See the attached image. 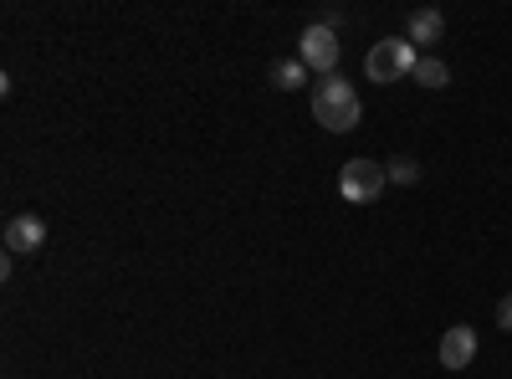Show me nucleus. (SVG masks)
Listing matches in <instances>:
<instances>
[{
  "mask_svg": "<svg viewBox=\"0 0 512 379\" xmlns=\"http://www.w3.org/2000/svg\"><path fill=\"white\" fill-rule=\"evenodd\" d=\"M415 62H420V52L410 47V41L384 36V41H374L369 57H364V77L390 88V82H400V77H415Z\"/></svg>",
  "mask_w": 512,
  "mask_h": 379,
  "instance_id": "2",
  "label": "nucleus"
},
{
  "mask_svg": "<svg viewBox=\"0 0 512 379\" xmlns=\"http://www.w3.org/2000/svg\"><path fill=\"white\" fill-rule=\"evenodd\" d=\"M497 328H512V292L497 303Z\"/></svg>",
  "mask_w": 512,
  "mask_h": 379,
  "instance_id": "11",
  "label": "nucleus"
},
{
  "mask_svg": "<svg viewBox=\"0 0 512 379\" xmlns=\"http://www.w3.org/2000/svg\"><path fill=\"white\" fill-rule=\"evenodd\" d=\"M338 57H344V47H338V31H333V26L313 21L303 36H297V62H303L308 72H318V77H333Z\"/></svg>",
  "mask_w": 512,
  "mask_h": 379,
  "instance_id": "4",
  "label": "nucleus"
},
{
  "mask_svg": "<svg viewBox=\"0 0 512 379\" xmlns=\"http://www.w3.org/2000/svg\"><path fill=\"white\" fill-rule=\"evenodd\" d=\"M384 185H390V175H384V164H374V159H349L344 170H338V195L349 205H374L384 195Z\"/></svg>",
  "mask_w": 512,
  "mask_h": 379,
  "instance_id": "3",
  "label": "nucleus"
},
{
  "mask_svg": "<svg viewBox=\"0 0 512 379\" xmlns=\"http://www.w3.org/2000/svg\"><path fill=\"white\" fill-rule=\"evenodd\" d=\"M313 118L323 123L328 134H349V129H359L364 123V103H359V88L349 77H323V82H313Z\"/></svg>",
  "mask_w": 512,
  "mask_h": 379,
  "instance_id": "1",
  "label": "nucleus"
},
{
  "mask_svg": "<svg viewBox=\"0 0 512 379\" xmlns=\"http://www.w3.org/2000/svg\"><path fill=\"white\" fill-rule=\"evenodd\" d=\"M415 82H420V88H446L451 67H446L441 57H420V62H415Z\"/></svg>",
  "mask_w": 512,
  "mask_h": 379,
  "instance_id": "9",
  "label": "nucleus"
},
{
  "mask_svg": "<svg viewBox=\"0 0 512 379\" xmlns=\"http://www.w3.org/2000/svg\"><path fill=\"white\" fill-rule=\"evenodd\" d=\"M472 359H477V328H466V323L446 328L441 333V369H472Z\"/></svg>",
  "mask_w": 512,
  "mask_h": 379,
  "instance_id": "5",
  "label": "nucleus"
},
{
  "mask_svg": "<svg viewBox=\"0 0 512 379\" xmlns=\"http://www.w3.org/2000/svg\"><path fill=\"white\" fill-rule=\"evenodd\" d=\"M446 36V16L441 11H410V26H405V41L420 52V47H436Z\"/></svg>",
  "mask_w": 512,
  "mask_h": 379,
  "instance_id": "7",
  "label": "nucleus"
},
{
  "mask_svg": "<svg viewBox=\"0 0 512 379\" xmlns=\"http://www.w3.org/2000/svg\"><path fill=\"white\" fill-rule=\"evenodd\" d=\"M308 77H313V72H308L303 62H297V57H282V62H272V82H277L282 93H297Z\"/></svg>",
  "mask_w": 512,
  "mask_h": 379,
  "instance_id": "8",
  "label": "nucleus"
},
{
  "mask_svg": "<svg viewBox=\"0 0 512 379\" xmlns=\"http://www.w3.org/2000/svg\"><path fill=\"white\" fill-rule=\"evenodd\" d=\"M384 175H390L395 185H415V180H420V164H415V159H405V154H395L390 164H384Z\"/></svg>",
  "mask_w": 512,
  "mask_h": 379,
  "instance_id": "10",
  "label": "nucleus"
},
{
  "mask_svg": "<svg viewBox=\"0 0 512 379\" xmlns=\"http://www.w3.org/2000/svg\"><path fill=\"white\" fill-rule=\"evenodd\" d=\"M47 246V221L41 216H11L6 221V251L11 257H26V251H41Z\"/></svg>",
  "mask_w": 512,
  "mask_h": 379,
  "instance_id": "6",
  "label": "nucleus"
}]
</instances>
